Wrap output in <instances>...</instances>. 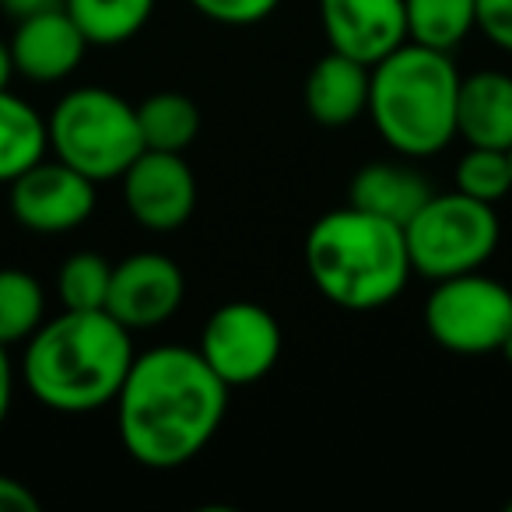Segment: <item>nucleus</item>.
Instances as JSON below:
<instances>
[{
  "label": "nucleus",
  "instance_id": "3",
  "mask_svg": "<svg viewBox=\"0 0 512 512\" xmlns=\"http://www.w3.org/2000/svg\"><path fill=\"white\" fill-rule=\"evenodd\" d=\"M302 260L323 299L351 313L390 306L414 274L404 225L355 204L313 221Z\"/></svg>",
  "mask_w": 512,
  "mask_h": 512
},
{
  "label": "nucleus",
  "instance_id": "24",
  "mask_svg": "<svg viewBox=\"0 0 512 512\" xmlns=\"http://www.w3.org/2000/svg\"><path fill=\"white\" fill-rule=\"evenodd\" d=\"M190 4L218 25H256L281 8V0H190Z\"/></svg>",
  "mask_w": 512,
  "mask_h": 512
},
{
  "label": "nucleus",
  "instance_id": "23",
  "mask_svg": "<svg viewBox=\"0 0 512 512\" xmlns=\"http://www.w3.org/2000/svg\"><path fill=\"white\" fill-rule=\"evenodd\" d=\"M456 190L484 204H498L512 193V165L509 151L498 148H467L456 162Z\"/></svg>",
  "mask_w": 512,
  "mask_h": 512
},
{
  "label": "nucleus",
  "instance_id": "9",
  "mask_svg": "<svg viewBox=\"0 0 512 512\" xmlns=\"http://www.w3.org/2000/svg\"><path fill=\"white\" fill-rule=\"evenodd\" d=\"M11 214L36 235H60L81 228L95 214V186L67 162H36L11 179Z\"/></svg>",
  "mask_w": 512,
  "mask_h": 512
},
{
  "label": "nucleus",
  "instance_id": "20",
  "mask_svg": "<svg viewBox=\"0 0 512 512\" xmlns=\"http://www.w3.org/2000/svg\"><path fill=\"white\" fill-rule=\"evenodd\" d=\"M64 8L92 46H120L151 22L155 0H64Z\"/></svg>",
  "mask_w": 512,
  "mask_h": 512
},
{
  "label": "nucleus",
  "instance_id": "7",
  "mask_svg": "<svg viewBox=\"0 0 512 512\" xmlns=\"http://www.w3.org/2000/svg\"><path fill=\"white\" fill-rule=\"evenodd\" d=\"M425 330L453 355H495L512 330V292L484 271L432 281Z\"/></svg>",
  "mask_w": 512,
  "mask_h": 512
},
{
  "label": "nucleus",
  "instance_id": "32",
  "mask_svg": "<svg viewBox=\"0 0 512 512\" xmlns=\"http://www.w3.org/2000/svg\"><path fill=\"white\" fill-rule=\"evenodd\" d=\"M509 165H512V148H509Z\"/></svg>",
  "mask_w": 512,
  "mask_h": 512
},
{
  "label": "nucleus",
  "instance_id": "27",
  "mask_svg": "<svg viewBox=\"0 0 512 512\" xmlns=\"http://www.w3.org/2000/svg\"><path fill=\"white\" fill-rule=\"evenodd\" d=\"M64 8V0H0V11L15 22H25V18H36L46 15V11H57Z\"/></svg>",
  "mask_w": 512,
  "mask_h": 512
},
{
  "label": "nucleus",
  "instance_id": "31",
  "mask_svg": "<svg viewBox=\"0 0 512 512\" xmlns=\"http://www.w3.org/2000/svg\"><path fill=\"white\" fill-rule=\"evenodd\" d=\"M505 512H512V498H509V502H505Z\"/></svg>",
  "mask_w": 512,
  "mask_h": 512
},
{
  "label": "nucleus",
  "instance_id": "1",
  "mask_svg": "<svg viewBox=\"0 0 512 512\" xmlns=\"http://www.w3.org/2000/svg\"><path fill=\"white\" fill-rule=\"evenodd\" d=\"M228 393L197 348L162 344L137 355L113 400L127 456L148 470L186 467L218 435Z\"/></svg>",
  "mask_w": 512,
  "mask_h": 512
},
{
  "label": "nucleus",
  "instance_id": "2",
  "mask_svg": "<svg viewBox=\"0 0 512 512\" xmlns=\"http://www.w3.org/2000/svg\"><path fill=\"white\" fill-rule=\"evenodd\" d=\"M130 330L106 309H64L25 341L22 383L57 414H92L116 400L134 365Z\"/></svg>",
  "mask_w": 512,
  "mask_h": 512
},
{
  "label": "nucleus",
  "instance_id": "16",
  "mask_svg": "<svg viewBox=\"0 0 512 512\" xmlns=\"http://www.w3.org/2000/svg\"><path fill=\"white\" fill-rule=\"evenodd\" d=\"M432 193V183L411 162H369L355 172L348 197L362 211L407 225Z\"/></svg>",
  "mask_w": 512,
  "mask_h": 512
},
{
  "label": "nucleus",
  "instance_id": "10",
  "mask_svg": "<svg viewBox=\"0 0 512 512\" xmlns=\"http://www.w3.org/2000/svg\"><path fill=\"white\" fill-rule=\"evenodd\" d=\"M183 299L186 278L172 256L141 249V253H130L120 264H113L106 313L116 316L130 334L169 323L179 313Z\"/></svg>",
  "mask_w": 512,
  "mask_h": 512
},
{
  "label": "nucleus",
  "instance_id": "11",
  "mask_svg": "<svg viewBox=\"0 0 512 512\" xmlns=\"http://www.w3.org/2000/svg\"><path fill=\"white\" fill-rule=\"evenodd\" d=\"M123 204L130 218L148 232H176L193 218L197 207V179L176 151L144 148L120 176Z\"/></svg>",
  "mask_w": 512,
  "mask_h": 512
},
{
  "label": "nucleus",
  "instance_id": "25",
  "mask_svg": "<svg viewBox=\"0 0 512 512\" xmlns=\"http://www.w3.org/2000/svg\"><path fill=\"white\" fill-rule=\"evenodd\" d=\"M477 29L491 46L512 53V0H477Z\"/></svg>",
  "mask_w": 512,
  "mask_h": 512
},
{
  "label": "nucleus",
  "instance_id": "14",
  "mask_svg": "<svg viewBox=\"0 0 512 512\" xmlns=\"http://www.w3.org/2000/svg\"><path fill=\"white\" fill-rule=\"evenodd\" d=\"M369 78L372 67L330 50L306 74V88H302L306 113L327 130L351 127L369 113Z\"/></svg>",
  "mask_w": 512,
  "mask_h": 512
},
{
  "label": "nucleus",
  "instance_id": "12",
  "mask_svg": "<svg viewBox=\"0 0 512 512\" xmlns=\"http://www.w3.org/2000/svg\"><path fill=\"white\" fill-rule=\"evenodd\" d=\"M330 50L372 67L407 43L404 0H320Z\"/></svg>",
  "mask_w": 512,
  "mask_h": 512
},
{
  "label": "nucleus",
  "instance_id": "4",
  "mask_svg": "<svg viewBox=\"0 0 512 512\" xmlns=\"http://www.w3.org/2000/svg\"><path fill=\"white\" fill-rule=\"evenodd\" d=\"M456 95L460 71L453 57L404 43L372 64L369 116L379 137L400 158H432L446 151L456 137Z\"/></svg>",
  "mask_w": 512,
  "mask_h": 512
},
{
  "label": "nucleus",
  "instance_id": "26",
  "mask_svg": "<svg viewBox=\"0 0 512 512\" xmlns=\"http://www.w3.org/2000/svg\"><path fill=\"white\" fill-rule=\"evenodd\" d=\"M0 512H39V498L18 477L0 474Z\"/></svg>",
  "mask_w": 512,
  "mask_h": 512
},
{
  "label": "nucleus",
  "instance_id": "8",
  "mask_svg": "<svg viewBox=\"0 0 512 512\" xmlns=\"http://www.w3.org/2000/svg\"><path fill=\"white\" fill-rule=\"evenodd\" d=\"M285 348V334L271 309L260 302H225L207 316L200 330V358L211 365V372L228 386H253L274 372Z\"/></svg>",
  "mask_w": 512,
  "mask_h": 512
},
{
  "label": "nucleus",
  "instance_id": "18",
  "mask_svg": "<svg viewBox=\"0 0 512 512\" xmlns=\"http://www.w3.org/2000/svg\"><path fill=\"white\" fill-rule=\"evenodd\" d=\"M137 127L144 148L183 155L200 137V106L183 92H155L137 106Z\"/></svg>",
  "mask_w": 512,
  "mask_h": 512
},
{
  "label": "nucleus",
  "instance_id": "17",
  "mask_svg": "<svg viewBox=\"0 0 512 512\" xmlns=\"http://www.w3.org/2000/svg\"><path fill=\"white\" fill-rule=\"evenodd\" d=\"M50 151V130L39 109L15 92H0V183H11L25 169L43 162Z\"/></svg>",
  "mask_w": 512,
  "mask_h": 512
},
{
  "label": "nucleus",
  "instance_id": "19",
  "mask_svg": "<svg viewBox=\"0 0 512 512\" xmlns=\"http://www.w3.org/2000/svg\"><path fill=\"white\" fill-rule=\"evenodd\" d=\"M407 43L453 53L477 29V0H404Z\"/></svg>",
  "mask_w": 512,
  "mask_h": 512
},
{
  "label": "nucleus",
  "instance_id": "30",
  "mask_svg": "<svg viewBox=\"0 0 512 512\" xmlns=\"http://www.w3.org/2000/svg\"><path fill=\"white\" fill-rule=\"evenodd\" d=\"M498 355H502L505 362L512 365V330H509V337H505V341H502V348H498Z\"/></svg>",
  "mask_w": 512,
  "mask_h": 512
},
{
  "label": "nucleus",
  "instance_id": "28",
  "mask_svg": "<svg viewBox=\"0 0 512 512\" xmlns=\"http://www.w3.org/2000/svg\"><path fill=\"white\" fill-rule=\"evenodd\" d=\"M11 404H15V365H11L8 348L0 344V428L8 421Z\"/></svg>",
  "mask_w": 512,
  "mask_h": 512
},
{
  "label": "nucleus",
  "instance_id": "6",
  "mask_svg": "<svg viewBox=\"0 0 512 512\" xmlns=\"http://www.w3.org/2000/svg\"><path fill=\"white\" fill-rule=\"evenodd\" d=\"M411 271L428 281L484 271L502 239L495 204L467 193H432L418 214L404 225Z\"/></svg>",
  "mask_w": 512,
  "mask_h": 512
},
{
  "label": "nucleus",
  "instance_id": "13",
  "mask_svg": "<svg viewBox=\"0 0 512 512\" xmlns=\"http://www.w3.org/2000/svg\"><path fill=\"white\" fill-rule=\"evenodd\" d=\"M88 46L92 43L78 29V22L67 15V8H57L15 22L11 57H15V71L22 78L36 81V85H57L78 71Z\"/></svg>",
  "mask_w": 512,
  "mask_h": 512
},
{
  "label": "nucleus",
  "instance_id": "21",
  "mask_svg": "<svg viewBox=\"0 0 512 512\" xmlns=\"http://www.w3.org/2000/svg\"><path fill=\"white\" fill-rule=\"evenodd\" d=\"M46 323V292L39 278L18 267L0 271V344H25Z\"/></svg>",
  "mask_w": 512,
  "mask_h": 512
},
{
  "label": "nucleus",
  "instance_id": "22",
  "mask_svg": "<svg viewBox=\"0 0 512 512\" xmlns=\"http://www.w3.org/2000/svg\"><path fill=\"white\" fill-rule=\"evenodd\" d=\"M113 264L102 253L81 249L64 260L57 271V295L64 309H106Z\"/></svg>",
  "mask_w": 512,
  "mask_h": 512
},
{
  "label": "nucleus",
  "instance_id": "15",
  "mask_svg": "<svg viewBox=\"0 0 512 512\" xmlns=\"http://www.w3.org/2000/svg\"><path fill=\"white\" fill-rule=\"evenodd\" d=\"M456 137H463L470 148H512V74L477 71L460 78Z\"/></svg>",
  "mask_w": 512,
  "mask_h": 512
},
{
  "label": "nucleus",
  "instance_id": "29",
  "mask_svg": "<svg viewBox=\"0 0 512 512\" xmlns=\"http://www.w3.org/2000/svg\"><path fill=\"white\" fill-rule=\"evenodd\" d=\"M15 57H11V43H4L0 39V92L4 88H11V78H15Z\"/></svg>",
  "mask_w": 512,
  "mask_h": 512
},
{
  "label": "nucleus",
  "instance_id": "5",
  "mask_svg": "<svg viewBox=\"0 0 512 512\" xmlns=\"http://www.w3.org/2000/svg\"><path fill=\"white\" fill-rule=\"evenodd\" d=\"M46 130H50L53 155L92 183L120 179L130 169V162L144 151L137 106H130L123 95L99 85L67 92L53 106Z\"/></svg>",
  "mask_w": 512,
  "mask_h": 512
}]
</instances>
